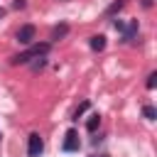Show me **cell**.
I'll return each mask as SVG.
<instances>
[{"label":"cell","mask_w":157,"mask_h":157,"mask_svg":"<svg viewBox=\"0 0 157 157\" xmlns=\"http://www.w3.org/2000/svg\"><path fill=\"white\" fill-rule=\"evenodd\" d=\"M49 49H52V42H37V44H32L27 52H20V54H15L12 59H10V64H29L32 59H39V56H44V54H49Z\"/></svg>","instance_id":"6da1fadb"},{"label":"cell","mask_w":157,"mask_h":157,"mask_svg":"<svg viewBox=\"0 0 157 157\" xmlns=\"http://www.w3.org/2000/svg\"><path fill=\"white\" fill-rule=\"evenodd\" d=\"M113 27L123 34V42H132L137 37V20H130V22H123V20H113Z\"/></svg>","instance_id":"7a4b0ae2"},{"label":"cell","mask_w":157,"mask_h":157,"mask_svg":"<svg viewBox=\"0 0 157 157\" xmlns=\"http://www.w3.org/2000/svg\"><path fill=\"white\" fill-rule=\"evenodd\" d=\"M44 150V140L39 137V132H32L27 140V157H39Z\"/></svg>","instance_id":"3957f363"},{"label":"cell","mask_w":157,"mask_h":157,"mask_svg":"<svg viewBox=\"0 0 157 157\" xmlns=\"http://www.w3.org/2000/svg\"><path fill=\"white\" fill-rule=\"evenodd\" d=\"M78 147H81V140H78V132H76V130H69V132L64 135V142H61V150H64V152H78Z\"/></svg>","instance_id":"277c9868"},{"label":"cell","mask_w":157,"mask_h":157,"mask_svg":"<svg viewBox=\"0 0 157 157\" xmlns=\"http://www.w3.org/2000/svg\"><path fill=\"white\" fill-rule=\"evenodd\" d=\"M34 37H37V27H34V25H22V27L17 29V42H20V44H32Z\"/></svg>","instance_id":"5b68a950"},{"label":"cell","mask_w":157,"mask_h":157,"mask_svg":"<svg viewBox=\"0 0 157 157\" xmlns=\"http://www.w3.org/2000/svg\"><path fill=\"white\" fill-rule=\"evenodd\" d=\"M66 34H69V25L61 22V25H56V27L52 29V42H59V39H64Z\"/></svg>","instance_id":"8992f818"},{"label":"cell","mask_w":157,"mask_h":157,"mask_svg":"<svg viewBox=\"0 0 157 157\" xmlns=\"http://www.w3.org/2000/svg\"><path fill=\"white\" fill-rule=\"evenodd\" d=\"M88 44H91L93 52H103V49H105V37H103V34H93Z\"/></svg>","instance_id":"52a82bcc"},{"label":"cell","mask_w":157,"mask_h":157,"mask_svg":"<svg viewBox=\"0 0 157 157\" xmlns=\"http://www.w3.org/2000/svg\"><path fill=\"white\" fill-rule=\"evenodd\" d=\"M98 125H101V115H91V118L86 120V130H88V132H96Z\"/></svg>","instance_id":"ba28073f"},{"label":"cell","mask_w":157,"mask_h":157,"mask_svg":"<svg viewBox=\"0 0 157 157\" xmlns=\"http://www.w3.org/2000/svg\"><path fill=\"white\" fill-rule=\"evenodd\" d=\"M123 5H125V0H115L113 5H108L105 15H115V12H120V10H123Z\"/></svg>","instance_id":"9c48e42d"},{"label":"cell","mask_w":157,"mask_h":157,"mask_svg":"<svg viewBox=\"0 0 157 157\" xmlns=\"http://www.w3.org/2000/svg\"><path fill=\"white\" fill-rule=\"evenodd\" d=\"M142 115H145L147 120H155V118H157V110H155L152 105H145V108H142Z\"/></svg>","instance_id":"30bf717a"},{"label":"cell","mask_w":157,"mask_h":157,"mask_svg":"<svg viewBox=\"0 0 157 157\" xmlns=\"http://www.w3.org/2000/svg\"><path fill=\"white\" fill-rule=\"evenodd\" d=\"M145 86H147V88H150V91H152V88H155V86H157V71H152V74H150V76H147V81H145Z\"/></svg>","instance_id":"8fae6325"},{"label":"cell","mask_w":157,"mask_h":157,"mask_svg":"<svg viewBox=\"0 0 157 157\" xmlns=\"http://www.w3.org/2000/svg\"><path fill=\"white\" fill-rule=\"evenodd\" d=\"M86 108H88V101H83V103H81V105L76 108V113H74V120H78V115H81V113H83Z\"/></svg>","instance_id":"7c38bea8"},{"label":"cell","mask_w":157,"mask_h":157,"mask_svg":"<svg viewBox=\"0 0 157 157\" xmlns=\"http://www.w3.org/2000/svg\"><path fill=\"white\" fill-rule=\"evenodd\" d=\"M44 64H47V59H44V56H39V61H34V64H32V69H34V71H39Z\"/></svg>","instance_id":"4fadbf2b"},{"label":"cell","mask_w":157,"mask_h":157,"mask_svg":"<svg viewBox=\"0 0 157 157\" xmlns=\"http://www.w3.org/2000/svg\"><path fill=\"white\" fill-rule=\"evenodd\" d=\"M12 7H15V10H25V7H27V0H15Z\"/></svg>","instance_id":"5bb4252c"},{"label":"cell","mask_w":157,"mask_h":157,"mask_svg":"<svg viewBox=\"0 0 157 157\" xmlns=\"http://www.w3.org/2000/svg\"><path fill=\"white\" fill-rule=\"evenodd\" d=\"M142 7H152V0H142Z\"/></svg>","instance_id":"9a60e30c"},{"label":"cell","mask_w":157,"mask_h":157,"mask_svg":"<svg viewBox=\"0 0 157 157\" xmlns=\"http://www.w3.org/2000/svg\"><path fill=\"white\" fill-rule=\"evenodd\" d=\"M2 17H5V7H0V20H2Z\"/></svg>","instance_id":"2e32d148"},{"label":"cell","mask_w":157,"mask_h":157,"mask_svg":"<svg viewBox=\"0 0 157 157\" xmlns=\"http://www.w3.org/2000/svg\"><path fill=\"white\" fill-rule=\"evenodd\" d=\"M103 157H105V155H103Z\"/></svg>","instance_id":"e0dca14e"}]
</instances>
